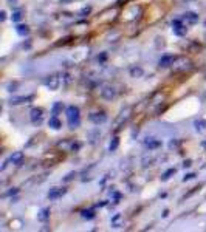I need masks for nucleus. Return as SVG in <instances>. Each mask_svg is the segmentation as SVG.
<instances>
[{"mask_svg":"<svg viewBox=\"0 0 206 232\" xmlns=\"http://www.w3.org/2000/svg\"><path fill=\"white\" fill-rule=\"evenodd\" d=\"M74 176H76V173H74V172H70V173H68V175L65 176V178H64V183H68V181H71V180L74 178Z\"/></svg>","mask_w":206,"mask_h":232,"instance_id":"23","label":"nucleus"},{"mask_svg":"<svg viewBox=\"0 0 206 232\" xmlns=\"http://www.w3.org/2000/svg\"><path fill=\"white\" fill-rule=\"evenodd\" d=\"M183 166H184V167H189V166H191V161H184Z\"/></svg>","mask_w":206,"mask_h":232,"instance_id":"28","label":"nucleus"},{"mask_svg":"<svg viewBox=\"0 0 206 232\" xmlns=\"http://www.w3.org/2000/svg\"><path fill=\"white\" fill-rule=\"evenodd\" d=\"M12 22H19L20 19H22L23 16H22V11H16V12H12Z\"/></svg>","mask_w":206,"mask_h":232,"instance_id":"21","label":"nucleus"},{"mask_svg":"<svg viewBox=\"0 0 206 232\" xmlns=\"http://www.w3.org/2000/svg\"><path fill=\"white\" fill-rule=\"evenodd\" d=\"M12 194H17V189H12V190H9V192L6 194V195H12Z\"/></svg>","mask_w":206,"mask_h":232,"instance_id":"27","label":"nucleus"},{"mask_svg":"<svg viewBox=\"0 0 206 232\" xmlns=\"http://www.w3.org/2000/svg\"><path fill=\"white\" fill-rule=\"evenodd\" d=\"M5 19H6V12H5V11H2V12H0V20L3 22Z\"/></svg>","mask_w":206,"mask_h":232,"instance_id":"26","label":"nucleus"},{"mask_svg":"<svg viewBox=\"0 0 206 232\" xmlns=\"http://www.w3.org/2000/svg\"><path fill=\"white\" fill-rule=\"evenodd\" d=\"M172 30H174V33L177 34V36H180V37L188 33V28L183 25V22H181L180 19H175L174 22H172Z\"/></svg>","mask_w":206,"mask_h":232,"instance_id":"2","label":"nucleus"},{"mask_svg":"<svg viewBox=\"0 0 206 232\" xmlns=\"http://www.w3.org/2000/svg\"><path fill=\"white\" fill-rule=\"evenodd\" d=\"M81 215L84 217V218H87V220H92V218H95V212H93V210H87V209L82 210Z\"/></svg>","mask_w":206,"mask_h":232,"instance_id":"19","label":"nucleus"},{"mask_svg":"<svg viewBox=\"0 0 206 232\" xmlns=\"http://www.w3.org/2000/svg\"><path fill=\"white\" fill-rule=\"evenodd\" d=\"M37 218H39V221H42V223H44V221H47L48 218H50V209H48V207L42 209V210H40V212H39Z\"/></svg>","mask_w":206,"mask_h":232,"instance_id":"13","label":"nucleus"},{"mask_svg":"<svg viewBox=\"0 0 206 232\" xmlns=\"http://www.w3.org/2000/svg\"><path fill=\"white\" fill-rule=\"evenodd\" d=\"M183 20H186V22H189V23H197L198 22V16L195 14V12L188 11V12H184V14H183Z\"/></svg>","mask_w":206,"mask_h":232,"instance_id":"10","label":"nucleus"},{"mask_svg":"<svg viewBox=\"0 0 206 232\" xmlns=\"http://www.w3.org/2000/svg\"><path fill=\"white\" fill-rule=\"evenodd\" d=\"M130 76L132 78H141L143 76V68L141 67H132L130 68Z\"/></svg>","mask_w":206,"mask_h":232,"instance_id":"15","label":"nucleus"},{"mask_svg":"<svg viewBox=\"0 0 206 232\" xmlns=\"http://www.w3.org/2000/svg\"><path fill=\"white\" fill-rule=\"evenodd\" d=\"M194 178H195V173H188V175L183 178V181H189V180H194Z\"/></svg>","mask_w":206,"mask_h":232,"instance_id":"25","label":"nucleus"},{"mask_svg":"<svg viewBox=\"0 0 206 232\" xmlns=\"http://www.w3.org/2000/svg\"><path fill=\"white\" fill-rule=\"evenodd\" d=\"M203 147H206V141H203Z\"/></svg>","mask_w":206,"mask_h":232,"instance_id":"29","label":"nucleus"},{"mask_svg":"<svg viewBox=\"0 0 206 232\" xmlns=\"http://www.w3.org/2000/svg\"><path fill=\"white\" fill-rule=\"evenodd\" d=\"M119 144V139L118 138H113V141L110 142V146H108V149H110V152H113V150H116V147H118Z\"/></svg>","mask_w":206,"mask_h":232,"instance_id":"22","label":"nucleus"},{"mask_svg":"<svg viewBox=\"0 0 206 232\" xmlns=\"http://www.w3.org/2000/svg\"><path fill=\"white\" fill-rule=\"evenodd\" d=\"M48 124H50V127L54 128V130H59V128H60V121L58 119V116H53V118H50Z\"/></svg>","mask_w":206,"mask_h":232,"instance_id":"14","label":"nucleus"},{"mask_svg":"<svg viewBox=\"0 0 206 232\" xmlns=\"http://www.w3.org/2000/svg\"><path fill=\"white\" fill-rule=\"evenodd\" d=\"M174 62H175V57H174V56H170V54H166V56H163V57L160 59L158 65H160L161 68H166V67L174 65Z\"/></svg>","mask_w":206,"mask_h":232,"instance_id":"8","label":"nucleus"},{"mask_svg":"<svg viewBox=\"0 0 206 232\" xmlns=\"http://www.w3.org/2000/svg\"><path fill=\"white\" fill-rule=\"evenodd\" d=\"M33 99V96H19V98H11L9 104L11 105H20V104H26Z\"/></svg>","mask_w":206,"mask_h":232,"instance_id":"9","label":"nucleus"},{"mask_svg":"<svg viewBox=\"0 0 206 232\" xmlns=\"http://www.w3.org/2000/svg\"><path fill=\"white\" fill-rule=\"evenodd\" d=\"M146 146H147L149 149H157V147L161 146V142H160V141H155V139H152V138H149V141H146Z\"/></svg>","mask_w":206,"mask_h":232,"instance_id":"17","label":"nucleus"},{"mask_svg":"<svg viewBox=\"0 0 206 232\" xmlns=\"http://www.w3.org/2000/svg\"><path fill=\"white\" fill-rule=\"evenodd\" d=\"M90 121L93 122V124L99 125V124H102V122H106V121H107V115H106L104 112H99V113H92V115H90Z\"/></svg>","mask_w":206,"mask_h":232,"instance_id":"5","label":"nucleus"},{"mask_svg":"<svg viewBox=\"0 0 206 232\" xmlns=\"http://www.w3.org/2000/svg\"><path fill=\"white\" fill-rule=\"evenodd\" d=\"M65 2H68V0H62V3H65Z\"/></svg>","mask_w":206,"mask_h":232,"instance_id":"30","label":"nucleus"},{"mask_svg":"<svg viewBox=\"0 0 206 232\" xmlns=\"http://www.w3.org/2000/svg\"><path fill=\"white\" fill-rule=\"evenodd\" d=\"M174 173H175V169H167L166 172L163 173V176H161V180H163V181H167V180H169V178H170V176H172Z\"/></svg>","mask_w":206,"mask_h":232,"instance_id":"18","label":"nucleus"},{"mask_svg":"<svg viewBox=\"0 0 206 232\" xmlns=\"http://www.w3.org/2000/svg\"><path fill=\"white\" fill-rule=\"evenodd\" d=\"M59 76L58 74H51V76H48L45 79V85L50 88V90H58V87H59Z\"/></svg>","mask_w":206,"mask_h":232,"instance_id":"4","label":"nucleus"},{"mask_svg":"<svg viewBox=\"0 0 206 232\" xmlns=\"http://www.w3.org/2000/svg\"><path fill=\"white\" fill-rule=\"evenodd\" d=\"M90 9H92L90 6H85V8H82V9H81V12H79V14H81V16H87L88 12H90Z\"/></svg>","mask_w":206,"mask_h":232,"instance_id":"24","label":"nucleus"},{"mask_svg":"<svg viewBox=\"0 0 206 232\" xmlns=\"http://www.w3.org/2000/svg\"><path fill=\"white\" fill-rule=\"evenodd\" d=\"M67 121L70 128H76L81 124V116H79V108L76 105L67 107Z\"/></svg>","mask_w":206,"mask_h":232,"instance_id":"1","label":"nucleus"},{"mask_svg":"<svg viewBox=\"0 0 206 232\" xmlns=\"http://www.w3.org/2000/svg\"><path fill=\"white\" fill-rule=\"evenodd\" d=\"M64 194H65L64 187H53V189H50V192H48V198H50V200H58Z\"/></svg>","mask_w":206,"mask_h":232,"instance_id":"7","label":"nucleus"},{"mask_svg":"<svg viewBox=\"0 0 206 232\" xmlns=\"http://www.w3.org/2000/svg\"><path fill=\"white\" fill-rule=\"evenodd\" d=\"M62 110V104L60 102H56V104L53 105V116H58V113Z\"/></svg>","mask_w":206,"mask_h":232,"instance_id":"20","label":"nucleus"},{"mask_svg":"<svg viewBox=\"0 0 206 232\" xmlns=\"http://www.w3.org/2000/svg\"><path fill=\"white\" fill-rule=\"evenodd\" d=\"M30 116H31V121L34 124H40V122H42V116H44L42 108H33L30 112Z\"/></svg>","mask_w":206,"mask_h":232,"instance_id":"6","label":"nucleus"},{"mask_svg":"<svg viewBox=\"0 0 206 232\" xmlns=\"http://www.w3.org/2000/svg\"><path fill=\"white\" fill-rule=\"evenodd\" d=\"M22 160H23V153L22 152H14L9 156V162H12V164H20Z\"/></svg>","mask_w":206,"mask_h":232,"instance_id":"12","label":"nucleus"},{"mask_svg":"<svg viewBox=\"0 0 206 232\" xmlns=\"http://www.w3.org/2000/svg\"><path fill=\"white\" fill-rule=\"evenodd\" d=\"M16 31L20 34V36H25V34L30 33V28H28L26 25H17V26H16Z\"/></svg>","mask_w":206,"mask_h":232,"instance_id":"16","label":"nucleus"},{"mask_svg":"<svg viewBox=\"0 0 206 232\" xmlns=\"http://www.w3.org/2000/svg\"><path fill=\"white\" fill-rule=\"evenodd\" d=\"M101 96L107 101H112L116 98V90L110 85H106V87H102V90H101Z\"/></svg>","mask_w":206,"mask_h":232,"instance_id":"3","label":"nucleus"},{"mask_svg":"<svg viewBox=\"0 0 206 232\" xmlns=\"http://www.w3.org/2000/svg\"><path fill=\"white\" fill-rule=\"evenodd\" d=\"M194 127H195V130L198 133H205L206 132V121L205 119H197L194 122Z\"/></svg>","mask_w":206,"mask_h":232,"instance_id":"11","label":"nucleus"}]
</instances>
